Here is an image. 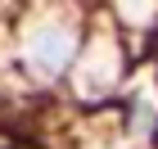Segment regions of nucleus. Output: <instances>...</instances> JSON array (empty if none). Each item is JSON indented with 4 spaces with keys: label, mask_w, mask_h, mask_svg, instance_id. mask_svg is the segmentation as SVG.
Segmentation results:
<instances>
[{
    "label": "nucleus",
    "mask_w": 158,
    "mask_h": 149,
    "mask_svg": "<svg viewBox=\"0 0 158 149\" xmlns=\"http://www.w3.org/2000/svg\"><path fill=\"white\" fill-rule=\"evenodd\" d=\"M77 41H81V27L77 18H36V23L27 27L23 36V63L27 72L36 77V81H54L73 68L77 54Z\"/></svg>",
    "instance_id": "obj_1"
},
{
    "label": "nucleus",
    "mask_w": 158,
    "mask_h": 149,
    "mask_svg": "<svg viewBox=\"0 0 158 149\" xmlns=\"http://www.w3.org/2000/svg\"><path fill=\"white\" fill-rule=\"evenodd\" d=\"M118 54L122 50L113 45V36H95L81 50V59H77V95H86V99L109 95L118 86V77H122V59Z\"/></svg>",
    "instance_id": "obj_2"
}]
</instances>
